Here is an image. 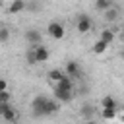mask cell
<instances>
[{"label":"cell","instance_id":"8fae6325","mask_svg":"<svg viewBox=\"0 0 124 124\" xmlns=\"http://www.w3.org/2000/svg\"><path fill=\"white\" fill-rule=\"evenodd\" d=\"M56 87H60V89H66V91H74V79L70 78V76H62L58 81H56Z\"/></svg>","mask_w":124,"mask_h":124},{"label":"cell","instance_id":"9a60e30c","mask_svg":"<svg viewBox=\"0 0 124 124\" xmlns=\"http://www.w3.org/2000/svg\"><path fill=\"white\" fill-rule=\"evenodd\" d=\"M95 110H97V108H95L93 105H83V107H81V110H79V114H81L85 120H89V118H93V116H95Z\"/></svg>","mask_w":124,"mask_h":124},{"label":"cell","instance_id":"7a4b0ae2","mask_svg":"<svg viewBox=\"0 0 124 124\" xmlns=\"http://www.w3.org/2000/svg\"><path fill=\"white\" fill-rule=\"evenodd\" d=\"M76 29H78V33H81V35L89 33V31L93 29V21H91V17L85 16V14H79L78 19H76Z\"/></svg>","mask_w":124,"mask_h":124},{"label":"cell","instance_id":"ba28073f","mask_svg":"<svg viewBox=\"0 0 124 124\" xmlns=\"http://www.w3.org/2000/svg\"><path fill=\"white\" fill-rule=\"evenodd\" d=\"M25 41L29 45H43V37H41V31L39 29H27L25 31Z\"/></svg>","mask_w":124,"mask_h":124},{"label":"cell","instance_id":"9c48e42d","mask_svg":"<svg viewBox=\"0 0 124 124\" xmlns=\"http://www.w3.org/2000/svg\"><path fill=\"white\" fill-rule=\"evenodd\" d=\"M60 110V101H56L54 97L50 99H46V105H45V116H48V114H56Z\"/></svg>","mask_w":124,"mask_h":124},{"label":"cell","instance_id":"603a6c76","mask_svg":"<svg viewBox=\"0 0 124 124\" xmlns=\"http://www.w3.org/2000/svg\"><path fill=\"white\" fill-rule=\"evenodd\" d=\"M6 89H8V81L4 78H0V91H6Z\"/></svg>","mask_w":124,"mask_h":124},{"label":"cell","instance_id":"44dd1931","mask_svg":"<svg viewBox=\"0 0 124 124\" xmlns=\"http://www.w3.org/2000/svg\"><path fill=\"white\" fill-rule=\"evenodd\" d=\"M25 58H27V62H29V64H37V62H35V54H33V48H31V46H29V50H27Z\"/></svg>","mask_w":124,"mask_h":124},{"label":"cell","instance_id":"4fadbf2b","mask_svg":"<svg viewBox=\"0 0 124 124\" xmlns=\"http://www.w3.org/2000/svg\"><path fill=\"white\" fill-rule=\"evenodd\" d=\"M108 46H110V45H107L105 41H101V39H97V41L93 43V46H91V50H93V54H103V52H107V50H108Z\"/></svg>","mask_w":124,"mask_h":124},{"label":"cell","instance_id":"3957f363","mask_svg":"<svg viewBox=\"0 0 124 124\" xmlns=\"http://www.w3.org/2000/svg\"><path fill=\"white\" fill-rule=\"evenodd\" d=\"M46 95H37V97H33V101H31V112L35 114V116H45V105H46Z\"/></svg>","mask_w":124,"mask_h":124},{"label":"cell","instance_id":"d4e9b609","mask_svg":"<svg viewBox=\"0 0 124 124\" xmlns=\"http://www.w3.org/2000/svg\"><path fill=\"white\" fill-rule=\"evenodd\" d=\"M120 122H122V124H124V114H120Z\"/></svg>","mask_w":124,"mask_h":124},{"label":"cell","instance_id":"8992f818","mask_svg":"<svg viewBox=\"0 0 124 124\" xmlns=\"http://www.w3.org/2000/svg\"><path fill=\"white\" fill-rule=\"evenodd\" d=\"M64 74H66V76H70L72 79H78V78H81V66H79V62H76V60H70V62L66 64V68H64Z\"/></svg>","mask_w":124,"mask_h":124},{"label":"cell","instance_id":"277c9868","mask_svg":"<svg viewBox=\"0 0 124 124\" xmlns=\"http://www.w3.org/2000/svg\"><path fill=\"white\" fill-rule=\"evenodd\" d=\"M0 116L4 118V122H12V124H16L17 118H19V114H17L16 107H12V103H4V107L0 110Z\"/></svg>","mask_w":124,"mask_h":124},{"label":"cell","instance_id":"4316f807","mask_svg":"<svg viewBox=\"0 0 124 124\" xmlns=\"http://www.w3.org/2000/svg\"><path fill=\"white\" fill-rule=\"evenodd\" d=\"M4 124H12V122H4Z\"/></svg>","mask_w":124,"mask_h":124},{"label":"cell","instance_id":"e0dca14e","mask_svg":"<svg viewBox=\"0 0 124 124\" xmlns=\"http://www.w3.org/2000/svg\"><path fill=\"white\" fill-rule=\"evenodd\" d=\"M112 6V0H95V10L97 12H105Z\"/></svg>","mask_w":124,"mask_h":124},{"label":"cell","instance_id":"484cf974","mask_svg":"<svg viewBox=\"0 0 124 124\" xmlns=\"http://www.w3.org/2000/svg\"><path fill=\"white\" fill-rule=\"evenodd\" d=\"M2 107H4V101H2V99H0V110H2Z\"/></svg>","mask_w":124,"mask_h":124},{"label":"cell","instance_id":"30bf717a","mask_svg":"<svg viewBox=\"0 0 124 124\" xmlns=\"http://www.w3.org/2000/svg\"><path fill=\"white\" fill-rule=\"evenodd\" d=\"M103 14H105V16H103V17H105V21L112 23V21H116V19H118V16H120V10H118V8L112 4V6H110L108 10H105Z\"/></svg>","mask_w":124,"mask_h":124},{"label":"cell","instance_id":"d6986e66","mask_svg":"<svg viewBox=\"0 0 124 124\" xmlns=\"http://www.w3.org/2000/svg\"><path fill=\"white\" fill-rule=\"evenodd\" d=\"M101 116L105 120H112L116 116V108H101Z\"/></svg>","mask_w":124,"mask_h":124},{"label":"cell","instance_id":"83f0119b","mask_svg":"<svg viewBox=\"0 0 124 124\" xmlns=\"http://www.w3.org/2000/svg\"><path fill=\"white\" fill-rule=\"evenodd\" d=\"M122 56H124V50H122Z\"/></svg>","mask_w":124,"mask_h":124},{"label":"cell","instance_id":"5b68a950","mask_svg":"<svg viewBox=\"0 0 124 124\" xmlns=\"http://www.w3.org/2000/svg\"><path fill=\"white\" fill-rule=\"evenodd\" d=\"M29 46L33 48V54H35V62H37V64H41V62H46V60H48L50 52H48V48H46L45 45H29Z\"/></svg>","mask_w":124,"mask_h":124},{"label":"cell","instance_id":"ac0fdd59","mask_svg":"<svg viewBox=\"0 0 124 124\" xmlns=\"http://www.w3.org/2000/svg\"><path fill=\"white\" fill-rule=\"evenodd\" d=\"M62 76H64V72H62V70H58V68H54V70H50V72H48V79H50V81H54V83H56Z\"/></svg>","mask_w":124,"mask_h":124},{"label":"cell","instance_id":"5bb4252c","mask_svg":"<svg viewBox=\"0 0 124 124\" xmlns=\"http://www.w3.org/2000/svg\"><path fill=\"white\" fill-rule=\"evenodd\" d=\"M101 107H103V108H116V110H118V103H116V99L110 97V95H105V97L101 99Z\"/></svg>","mask_w":124,"mask_h":124},{"label":"cell","instance_id":"ffe728a7","mask_svg":"<svg viewBox=\"0 0 124 124\" xmlns=\"http://www.w3.org/2000/svg\"><path fill=\"white\" fill-rule=\"evenodd\" d=\"M10 39V29L8 27H0V43H6Z\"/></svg>","mask_w":124,"mask_h":124},{"label":"cell","instance_id":"2e32d148","mask_svg":"<svg viewBox=\"0 0 124 124\" xmlns=\"http://www.w3.org/2000/svg\"><path fill=\"white\" fill-rule=\"evenodd\" d=\"M99 39L105 41L107 45H110V43L114 41V31H110V29H103V31L99 33Z\"/></svg>","mask_w":124,"mask_h":124},{"label":"cell","instance_id":"7c38bea8","mask_svg":"<svg viewBox=\"0 0 124 124\" xmlns=\"http://www.w3.org/2000/svg\"><path fill=\"white\" fill-rule=\"evenodd\" d=\"M25 0H12V4L8 6V12L10 14H19V12H23L25 10Z\"/></svg>","mask_w":124,"mask_h":124},{"label":"cell","instance_id":"cb8c5ba5","mask_svg":"<svg viewBox=\"0 0 124 124\" xmlns=\"http://www.w3.org/2000/svg\"><path fill=\"white\" fill-rule=\"evenodd\" d=\"M85 124H97V122H95V118H89V120H85Z\"/></svg>","mask_w":124,"mask_h":124},{"label":"cell","instance_id":"6da1fadb","mask_svg":"<svg viewBox=\"0 0 124 124\" xmlns=\"http://www.w3.org/2000/svg\"><path fill=\"white\" fill-rule=\"evenodd\" d=\"M46 35H48L50 39H54V41L64 39V35H66L64 23H60V21H50V23L46 25Z\"/></svg>","mask_w":124,"mask_h":124},{"label":"cell","instance_id":"52a82bcc","mask_svg":"<svg viewBox=\"0 0 124 124\" xmlns=\"http://www.w3.org/2000/svg\"><path fill=\"white\" fill-rule=\"evenodd\" d=\"M54 99L60 103H70L74 99V91H66V89H60L54 85Z\"/></svg>","mask_w":124,"mask_h":124},{"label":"cell","instance_id":"7402d4cb","mask_svg":"<svg viewBox=\"0 0 124 124\" xmlns=\"http://www.w3.org/2000/svg\"><path fill=\"white\" fill-rule=\"evenodd\" d=\"M0 99H2L4 103H10V99H12V97H10V91H8V89H6V91H0Z\"/></svg>","mask_w":124,"mask_h":124}]
</instances>
